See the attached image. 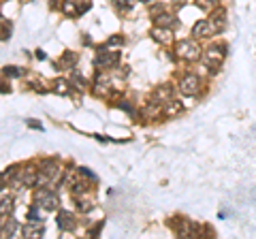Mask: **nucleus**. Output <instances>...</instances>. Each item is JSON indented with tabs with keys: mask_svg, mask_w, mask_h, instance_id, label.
I'll return each instance as SVG.
<instances>
[{
	"mask_svg": "<svg viewBox=\"0 0 256 239\" xmlns=\"http://www.w3.org/2000/svg\"><path fill=\"white\" fill-rule=\"evenodd\" d=\"M226 52H228L226 43H212L203 52V64L207 66V70H210L212 75H216L220 70L224 58H226Z\"/></svg>",
	"mask_w": 256,
	"mask_h": 239,
	"instance_id": "obj_1",
	"label": "nucleus"
},
{
	"mask_svg": "<svg viewBox=\"0 0 256 239\" xmlns=\"http://www.w3.org/2000/svg\"><path fill=\"white\" fill-rule=\"evenodd\" d=\"M175 56L186 62H196L201 58V47H198L194 38H184V41L175 45Z\"/></svg>",
	"mask_w": 256,
	"mask_h": 239,
	"instance_id": "obj_2",
	"label": "nucleus"
},
{
	"mask_svg": "<svg viewBox=\"0 0 256 239\" xmlns=\"http://www.w3.org/2000/svg\"><path fill=\"white\" fill-rule=\"evenodd\" d=\"M203 88V79L194 73H186L180 79V92L184 96H196Z\"/></svg>",
	"mask_w": 256,
	"mask_h": 239,
	"instance_id": "obj_3",
	"label": "nucleus"
},
{
	"mask_svg": "<svg viewBox=\"0 0 256 239\" xmlns=\"http://www.w3.org/2000/svg\"><path fill=\"white\" fill-rule=\"evenodd\" d=\"M118 60H120L118 52H111V50H107V47H98V54H96V58H94V64L98 68H111V66L118 64Z\"/></svg>",
	"mask_w": 256,
	"mask_h": 239,
	"instance_id": "obj_4",
	"label": "nucleus"
},
{
	"mask_svg": "<svg viewBox=\"0 0 256 239\" xmlns=\"http://www.w3.org/2000/svg\"><path fill=\"white\" fill-rule=\"evenodd\" d=\"M210 24H212V28H214L216 34L224 32V28H226V24H228L226 9H224V6H220V4L216 6V9L212 11V15H210Z\"/></svg>",
	"mask_w": 256,
	"mask_h": 239,
	"instance_id": "obj_5",
	"label": "nucleus"
},
{
	"mask_svg": "<svg viewBox=\"0 0 256 239\" xmlns=\"http://www.w3.org/2000/svg\"><path fill=\"white\" fill-rule=\"evenodd\" d=\"M22 186H36V178H38V169L34 164H26L24 169H18V175H15Z\"/></svg>",
	"mask_w": 256,
	"mask_h": 239,
	"instance_id": "obj_6",
	"label": "nucleus"
},
{
	"mask_svg": "<svg viewBox=\"0 0 256 239\" xmlns=\"http://www.w3.org/2000/svg\"><path fill=\"white\" fill-rule=\"evenodd\" d=\"M58 228L64 233H70V230L77 228V218L73 212H60L58 214Z\"/></svg>",
	"mask_w": 256,
	"mask_h": 239,
	"instance_id": "obj_7",
	"label": "nucleus"
},
{
	"mask_svg": "<svg viewBox=\"0 0 256 239\" xmlns=\"http://www.w3.org/2000/svg\"><path fill=\"white\" fill-rule=\"evenodd\" d=\"M212 34H216V32H214L210 20H198L194 26H192V38H196V41H198V38H207Z\"/></svg>",
	"mask_w": 256,
	"mask_h": 239,
	"instance_id": "obj_8",
	"label": "nucleus"
},
{
	"mask_svg": "<svg viewBox=\"0 0 256 239\" xmlns=\"http://www.w3.org/2000/svg\"><path fill=\"white\" fill-rule=\"evenodd\" d=\"M169 224L173 226L175 235H180V237H190V235H192V220H186V218H173Z\"/></svg>",
	"mask_w": 256,
	"mask_h": 239,
	"instance_id": "obj_9",
	"label": "nucleus"
},
{
	"mask_svg": "<svg viewBox=\"0 0 256 239\" xmlns=\"http://www.w3.org/2000/svg\"><path fill=\"white\" fill-rule=\"evenodd\" d=\"M20 230V222L11 218V216H2V222H0V237H13Z\"/></svg>",
	"mask_w": 256,
	"mask_h": 239,
	"instance_id": "obj_10",
	"label": "nucleus"
},
{
	"mask_svg": "<svg viewBox=\"0 0 256 239\" xmlns=\"http://www.w3.org/2000/svg\"><path fill=\"white\" fill-rule=\"evenodd\" d=\"M154 18V24L156 26H160V28H173L175 24H178V20H175V15L173 13H169V11H158L156 15H152Z\"/></svg>",
	"mask_w": 256,
	"mask_h": 239,
	"instance_id": "obj_11",
	"label": "nucleus"
},
{
	"mask_svg": "<svg viewBox=\"0 0 256 239\" xmlns=\"http://www.w3.org/2000/svg\"><path fill=\"white\" fill-rule=\"evenodd\" d=\"M173 98V88L169 84H164V86H158L156 90H154V96H152V100H156L160 102V105H164L166 100H171Z\"/></svg>",
	"mask_w": 256,
	"mask_h": 239,
	"instance_id": "obj_12",
	"label": "nucleus"
},
{
	"mask_svg": "<svg viewBox=\"0 0 256 239\" xmlns=\"http://www.w3.org/2000/svg\"><path fill=\"white\" fill-rule=\"evenodd\" d=\"M152 38H154V41H158V43H162V45H171L173 32H171V28L154 26V30H152Z\"/></svg>",
	"mask_w": 256,
	"mask_h": 239,
	"instance_id": "obj_13",
	"label": "nucleus"
},
{
	"mask_svg": "<svg viewBox=\"0 0 256 239\" xmlns=\"http://www.w3.org/2000/svg\"><path fill=\"white\" fill-rule=\"evenodd\" d=\"M38 205H41V210H47V212H54V210H58V205H60V198L56 196L54 190H50L41 201H36Z\"/></svg>",
	"mask_w": 256,
	"mask_h": 239,
	"instance_id": "obj_14",
	"label": "nucleus"
},
{
	"mask_svg": "<svg viewBox=\"0 0 256 239\" xmlns=\"http://www.w3.org/2000/svg\"><path fill=\"white\" fill-rule=\"evenodd\" d=\"M22 233H24V237H43L45 224L43 222H28V224L22 228Z\"/></svg>",
	"mask_w": 256,
	"mask_h": 239,
	"instance_id": "obj_15",
	"label": "nucleus"
},
{
	"mask_svg": "<svg viewBox=\"0 0 256 239\" xmlns=\"http://www.w3.org/2000/svg\"><path fill=\"white\" fill-rule=\"evenodd\" d=\"M70 192H73V196H84L92 192V186H88V182L84 180H73L70 182Z\"/></svg>",
	"mask_w": 256,
	"mask_h": 239,
	"instance_id": "obj_16",
	"label": "nucleus"
},
{
	"mask_svg": "<svg viewBox=\"0 0 256 239\" xmlns=\"http://www.w3.org/2000/svg\"><path fill=\"white\" fill-rule=\"evenodd\" d=\"M13 210H15V201H13V196H11V194L0 196V216H11Z\"/></svg>",
	"mask_w": 256,
	"mask_h": 239,
	"instance_id": "obj_17",
	"label": "nucleus"
},
{
	"mask_svg": "<svg viewBox=\"0 0 256 239\" xmlns=\"http://www.w3.org/2000/svg\"><path fill=\"white\" fill-rule=\"evenodd\" d=\"M182 111V102L180 100H175V98H171V100H166L164 105H162V116H178Z\"/></svg>",
	"mask_w": 256,
	"mask_h": 239,
	"instance_id": "obj_18",
	"label": "nucleus"
},
{
	"mask_svg": "<svg viewBox=\"0 0 256 239\" xmlns=\"http://www.w3.org/2000/svg\"><path fill=\"white\" fill-rule=\"evenodd\" d=\"M73 66H77V54L66 52V54H64L62 58L58 60V68H73Z\"/></svg>",
	"mask_w": 256,
	"mask_h": 239,
	"instance_id": "obj_19",
	"label": "nucleus"
},
{
	"mask_svg": "<svg viewBox=\"0 0 256 239\" xmlns=\"http://www.w3.org/2000/svg\"><path fill=\"white\" fill-rule=\"evenodd\" d=\"M92 207H94V201H92V198H86V194H84V196H77V210L82 212V214L90 212Z\"/></svg>",
	"mask_w": 256,
	"mask_h": 239,
	"instance_id": "obj_20",
	"label": "nucleus"
},
{
	"mask_svg": "<svg viewBox=\"0 0 256 239\" xmlns=\"http://www.w3.org/2000/svg\"><path fill=\"white\" fill-rule=\"evenodd\" d=\"M38 210H41V205L38 203H34L30 207L28 210V222H43V216H41V212Z\"/></svg>",
	"mask_w": 256,
	"mask_h": 239,
	"instance_id": "obj_21",
	"label": "nucleus"
},
{
	"mask_svg": "<svg viewBox=\"0 0 256 239\" xmlns=\"http://www.w3.org/2000/svg\"><path fill=\"white\" fill-rule=\"evenodd\" d=\"M194 2H196L198 9H203L207 13H212L216 6H218V0H194Z\"/></svg>",
	"mask_w": 256,
	"mask_h": 239,
	"instance_id": "obj_22",
	"label": "nucleus"
},
{
	"mask_svg": "<svg viewBox=\"0 0 256 239\" xmlns=\"http://www.w3.org/2000/svg\"><path fill=\"white\" fill-rule=\"evenodd\" d=\"M92 6V0H75V15H82Z\"/></svg>",
	"mask_w": 256,
	"mask_h": 239,
	"instance_id": "obj_23",
	"label": "nucleus"
},
{
	"mask_svg": "<svg viewBox=\"0 0 256 239\" xmlns=\"http://www.w3.org/2000/svg\"><path fill=\"white\" fill-rule=\"evenodd\" d=\"M54 90L58 94H68L70 86H68V82H64V79H58V82H54Z\"/></svg>",
	"mask_w": 256,
	"mask_h": 239,
	"instance_id": "obj_24",
	"label": "nucleus"
},
{
	"mask_svg": "<svg viewBox=\"0 0 256 239\" xmlns=\"http://www.w3.org/2000/svg\"><path fill=\"white\" fill-rule=\"evenodd\" d=\"M11 36V24L0 22V41H6Z\"/></svg>",
	"mask_w": 256,
	"mask_h": 239,
	"instance_id": "obj_25",
	"label": "nucleus"
},
{
	"mask_svg": "<svg viewBox=\"0 0 256 239\" xmlns=\"http://www.w3.org/2000/svg\"><path fill=\"white\" fill-rule=\"evenodd\" d=\"M4 75L6 77H22L24 70L22 68H15V66H4Z\"/></svg>",
	"mask_w": 256,
	"mask_h": 239,
	"instance_id": "obj_26",
	"label": "nucleus"
},
{
	"mask_svg": "<svg viewBox=\"0 0 256 239\" xmlns=\"http://www.w3.org/2000/svg\"><path fill=\"white\" fill-rule=\"evenodd\" d=\"M77 171H79V173H82V175H84V178H88V180H90V182H96V175H94L92 171H88V169H86V166H82V169H77Z\"/></svg>",
	"mask_w": 256,
	"mask_h": 239,
	"instance_id": "obj_27",
	"label": "nucleus"
},
{
	"mask_svg": "<svg viewBox=\"0 0 256 239\" xmlns=\"http://www.w3.org/2000/svg\"><path fill=\"white\" fill-rule=\"evenodd\" d=\"M118 107H120V109H124V111H128V114H134V111H132V105H130V102H126V100H120V102H118Z\"/></svg>",
	"mask_w": 256,
	"mask_h": 239,
	"instance_id": "obj_28",
	"label": "nucleus"
},
{
	"mask_svg": "<svg viewBox=\"0 0 256 239\" xmlns=\"http://www.w3.org/2000/svg\"><path fill=\"white\" fill-rule=\"evenodd\" d=\"M120 43H122V36H114V38H109V41H107V47H116Z\"/></svg>",
	"mask_w": 256,
	"mask_h": 239,
	"instance_id": "obj_29",
	"label": "nucleus"
},
{
	"mask_svg": "<svg viewBox=\"0 0 256 239\" xmlns=\"http://www.w3.org/2000/svg\"><path fill=\"white\" fill-rule=\"evenodd\" d=\"M120 6H124V9H130V6L134 4V0H118Z\"/></svg>",
	"mask_w": 256,
	"mask_h": 239,
	"instance_id": "obj_30",
	"label": "nucleus"
},
{
	"mask_svg": "<svg viewBox=\"0 0 256 239\" xmlns=\"http://www.w3.org/2000/svg\"><path fill=\"white\" fill-rule=\"evenodd\" d=\"M28 126H30V128H36V130H43V124H38V122H34V120H28V122H26Z\"/></svg>",
	"mask_w": 256,
	"mask_h": 239,
	"instance_id": "obj_31",
	"label": "nucleus"
},
{
	"mask_svg": "<svg viewBox=\"0 0 256 239\" xmlns=\"http://www.w3.org/2000/svg\"><path fill=\"white\" fill-rule=\"evenodd\" d=\"M141 2H152V0H141Z\"/></svg>",
	"mask_w": 256,
	"mask_h": 239,
	"instance_id": "obj_32",
	"label": "nucleus"
},
{
	"mask_svg": "<svg viewBox=\"0 0 256 239\" xmlns=\"http://www.w3.org/2000/svg\"><path fill=\"white\" fill-rule=\"evenodd\" d=\"M2 2H4V0H0V4H2Z\"/></svg>",
	"mask_w": 256,
	"mask_h": 239,
	"instance_id": "obj_33",
	"label": "nucleus"
}]
</instances>
